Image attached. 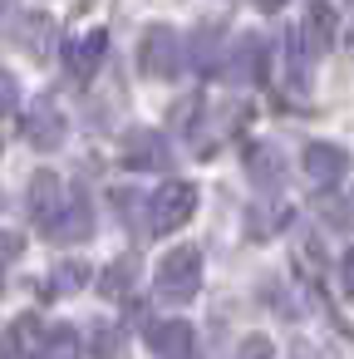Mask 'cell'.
<instances>
[{
	"instance_id": "1",
	"label": "cell",
	"mask_w": 354,
	"mask_h": 359,
	"mask_svg": "<svg viewBox=\"0 0 354 359\" xmlns=\"http://www.w3.org/2000/svg\"><path fill=\"white\" fill-rule=\"evenodd\" d=\"M153 290H158L163 305H187V300L202 290V251H197V246H172V251L158 261Z\"/></svg>"
},
{
	"instance_id": "2",
	"label": "cell",
	"mask_w": 354,
	"mask_h": 359,
	"mask_svg": "<svg viewBox=\"0 0 354 359\" xmlns=\"http://www.w3.org/2000/svg\"><path fill=\"white\" fill-rule=\"evenodd\" d=\"M192 212H197V187L192 182H182V177H168L158 192H153V231H177V226H187L192 222Z\"/></svg>"
},
{
	"instance_id": "3",
	"label": "cell",
	"mask_w": 354,
	"mask_h": 359,
	"mask_svg": "<svg viewBox=\"0 0 354 359\" xmlns=\"http://www.w3.org/2000/svg\"><path fill=\"white\" fill-rule=\"evenodd\" d=\"M138 69H143L148 79H172V74L182 69V40H177L168 25H153V30L143 35V45H138Z\"/></svg>"
},
{
	"instance_id": "4",
	"label": "cell",
	"mask_w": 354,
	"mask_h": 359,
	"mask_svg": "<svg viewBox=\"0 0 354 359\" xmlns=\"http://www.w3.org/2000/svg\"><path fill=\"white\" fill-rule=\"evenodd\" d=\"M334 35H339L334 6H329V0H310L305 15H300V50H305V60H325L329 45H334Z\"/></svg>"
},
{
	"instance_id": "5",
	"label": "cell",
	"mask_w": 354,
	"mask_h": 359,
	"mask_svg": "<svg viewBox=\"0 0 354 359\" xmlns=\"http://www.w3.org/2000/svg\"><path fill=\"white\" fill-rule=\"evenodd\" d=\"M60 212H64V182H60V172H35L30 177V222L40 231H55Z\"/></svg>"
},
{
	"instance_id": "6",
	"label": "cell",
	"mask_w": 354,
	"mask_h": 359,
	"mask_svg": "<svg viewBox=\"0 0 354 359\" xmlns=\"http://www.w3.org/2000/svg\"><path fill=\"white\" fill-rule=\"evenodd\" d=\"M300 168H305L310 187H334V182L349 172V153H344L339 143H310L305 158H300Z\"/></svg>"
},
{
	"instance_id": "7",
	"label": "cell",
	"mask_w": 354,
	"mask_h": 359,
	"mask_svg": "<svg viewBox=\"0 0 354 359\" xmlns=\"http://www.w3.org/2000/svg\"><path fill=\"white\" fill-rule=\"evenodd\" d=\"M148 349L158 359H192V325L187 320H158V325H148Z\"/></svg>"
},
{
	"instance_id": "8",
	"label": "cell",
	"mask_w": 354,
	"mask_h": 359,
	"mask_svg": "<svg viewBox=\"0 0 354 359\" xmlns=\"http://www.w3.org/2000/svg\"><path fill=\"white\" fill-rule=\"evenodd\" d=\"M118 153H123L128 168H158V163H168V143H163L153 128H128Z\"/></svg>"
},
{
	"instance_id": "9",
	"label": "cell",
	"mask_w": 354,
	"mask_h": 359,
	"mask_svg": "<svg viewBox=\"0 0 354 359\" xmlns=\"http://www.w3.org/2000/svg\"><path fill=\"white\" fill-rule=\"evenodd\" d=\"M104 50H109V35L104 30H89V35L69 40V74L74 79H94L99 65H104Z\"/></svg>"
},
{
	"instance_id": "10",
	"label": "cell",
	"mask_w": 354,
	"mask_h": 359,
	"mask_svg": "<svg viewBox=\"0 0 354 359\" xmlns=\"http://www.w3.org/2000/svg\"><path fill=\"white\" fill-rule=\"evenodd\" d=\"M25 133H30V143H35V148H45V153H50V148H60V143H64V114L45 99V104H35V109H30Z\"/></svg>"
},
{
	"instance_id": "11",
	"label": "cell",
	"mask_w": 354,
	"mask_h": 359,
	"mask_svg": "<svg viewBox=\"0 0 354 359\" xmlns=\"http://www.w3.org/2000/svg\"><path fill=\"white\" fill-rule=\"evenodd\" d=\"M45 334H50V325H45L40 315H20V320H11V330H6V349H11V359H35L40 344H45Z\"/></svg>"
},
{
	"instance_id": "12",
	"label": "cell",
	"mask_w": 354,
	"mask_h": 359,
	"mask_svg": "<svg viewBox=\"0 0 354 359\" xmlns=\"http://www.w3.org/2000/svg\"><path fill=\"white\" fill-rule=\"evenodd\" d=\"M246 172H251V182H256L261 192H271V187L285 177V158H280V148H271V143L246 148Z\"/></svg>"
},
{
	"instance_id": "13",
	"label": "cell",
	"mask_w": 354,
	"mask_h": 359,
	"mask_svg": "<svg viewBox=\"0 0 354 359\" xmlns=\"http://www.w3.org/2000/svg\"><path fill=\"white\" fill-rule=\"evenodd\" d=\"M261 65H266V55H261V40L256 35H246L236 50H231V79H241V84H256L261 79Z\"/></svg>"
},
{
	"instance_id": "14",
	"label": "cell",
	"mask_w": 354,
	"mask_h": 359,
	"mask_svg": "<svg viewBox=\"0 0 354 359\" xmlns=\"http://www.w3.org/2000/svg\"><path fill=\"white\" fill-rule=\"evenodd\" d=\"M35 359H84V339L69 325H50V334H45V344H40Z\"/></svg>"
},
{
	"instance_id": "15",
	"label": "cell",
	"mask_w": 354,
	"mask_h": 359,
	"mask_svg": "<svg viewBox=\"0 0 354 359\" xmlns=\"http://www.w3.org/2000/svg\"><path fill=\"white\" fill-rule=\"evenodd\" d=\"M128 285H133V256H118V261L99 276V290H104L109 300H118V295H128Z\"/></svg>"
},
{
	"instance_id": "16",
	"label": "cell",
	"mask_w": 354,
	"mask_h": 359,
	"mask_svg": "<svg viewBox=\"0 0 354 359\" xmlns=\"http://www.w3.org/2000/svg\"><path fill=\"white\" fill-rule=\"evenodd\" d=\"M15 104H20V89H15V79L0 69V118L6 114H15Z\"/></svg>"
},
{
	"instance_id": "17",
	"label": "cell",
	"mask_w": 354,
	"mask_h": 359,
	"mask_svg": "<svg viewBox=\"0 0 354 359\" xmlns=\"http://www.w3.org/2000/svg\"><path fill=\"white\" fill-rule=\"evenodd\" d=\"M197 65H202V69L217 65V30H202V35H197Z\"/></svg>"
},
{
	"instance_id": "18",
	"label": "cell",
	"mask_w": 354,
	"mask_h": 359,
	"mask_svg": "<svg viewBox=\"0 0 354 359\" xmlns=\"http://www.w3.org/2000/svg\"><path fill=\"white\" fill-rule=\"evenodd\" d=\"M236 359H271V339H266V334H251V339L241 344Z\"/></svg>"
},
{
	"instance_id": "19",
	"label": "cell",
	"mask_w": 354,
	"mask_h": 359,
	"mask_svg": "<svg viewBox=\"0 0 354 359\" xmlns=\"http://www.w3.org/2000/svg\"><path fill=\"white\" fill-rule=\"evenodd\" d=\"M20 256V231H0V261H15Z\"/></svg>"
},
{
	"instance_id": "20",
	"label": "cell",
	"mask_w": 354,
	"mask_h": 359,
	"mask_svg": "<svg viewBox=\"0 0 354 359\" xmlns=\"http://www.w3.org/2000/svg\"><path fill=\"white\" fill-rule=\"evenodd\" d=\"M344 285L354 290V251H344Z\"/></svg>"
},
{
	"instance_id": "21",
	"label": "cell",
	"mask_w": 354,
	"mask_h": 359,
	"mask_svg": "<svg viewBox=\"0 0 354 359\" xmlns=\"http://www.w3.org/2000/svg\"><path fill=\"white\" fill-rule=\"evenodd\" d=\"M295 359H320V354H310V349H300V354H295Z\"/></svg>"
}]
</instances>
